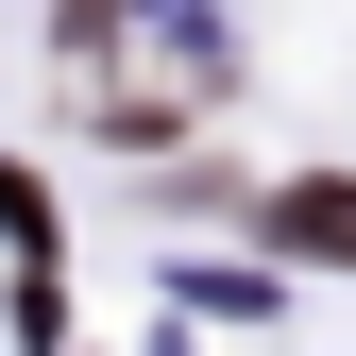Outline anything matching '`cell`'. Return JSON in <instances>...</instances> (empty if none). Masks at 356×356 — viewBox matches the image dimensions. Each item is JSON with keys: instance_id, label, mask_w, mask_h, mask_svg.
Segmentation results:
<instances>
[{"instance_id": "1", "label": "cell", "mask_w": 356, "mask_h": 356, "mask_svg": "<svg viewBox=\"0 0 356 356\" xmlns=\"http://www.w3.org/2000/svg\"><path fill=\"white\" fill-rule=\"evenodd\" d=\"M272 238L289 254H356V187H272Z\"/></svg>"}]
</instances>
